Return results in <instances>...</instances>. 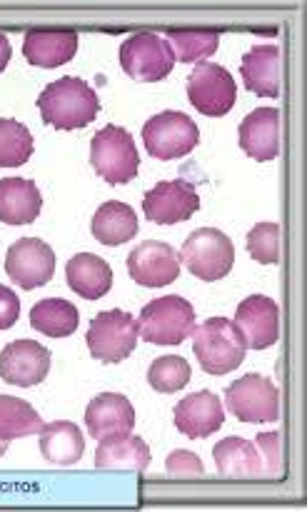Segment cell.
Here are the masks:
<instances>
[{
	"label": "cell",
	"instance_id": "1",
	"mask_svg": "<svg viewBox=\"0 0 307 512\" xmlns=\"http://www.w3.org/2000/svg\"><path fill=\"white\" fill-rule=\"evenodd\" d=\"M40 115L58 130H78L95 120L100 100L83 78H60L50 83L38 98Z\"/></svg>",
	"mask_w": 307,
	"mask_h": 512
},
{
	"label": "cell",
	"instance_id": "2",
	"mask_svg": "<svg viewBox=\"0 0 307 512\" xmlns=\"http://www.w3.org/2000/svg\"><path fill=\"white\" fill-rule=\"evenodd\" d=\"M193 350L205 373L228 375L243 365L248 348L233 320L210 318L193 330Z\"/></svg>",
	"mask_w": 307,
	"mask_h": 512
},
{
	"label": "cell",
	"instance_id": "3",
	"mask_svg": "<svg viewBox=\"0 0 307 512\" xmlns=\"http://www.w3.org/2000/svg\"><path fill=\"white\" fill-rule=\"evenodd\" d=\"M140 338L153 345H180L195 330V308L180 295L155 298L140 310Z\"/></svg>",
	"mask_w": 307,
	"mask_h": 512
},
{
	"label": "cell",
	"instance_id": "4",
	"mask_svg": "<svg viewBox=\"0 0 307 512\" xmlns=\"http://www.w3.org/2000/svg\"><path fill=\"white\" fill-rule=\"evenodd\" d=\"M90 163L110 185H123L138 175L140 158L133 135L120 125H105L90 140Z\"/></svg>",
	"mask_w": 307,
	"mask_h": 512
},
{
	"label": "cell",
	"instance_id": "5",
	"mask_svg": "<svg viewBox=\"0 0 307 512\" xmlns=\"http://www.w3.org/2000/svg\"><path fill=\"white\" fill-rule=\"evenodd\" d=\"M180 260L195 278L215 283L233 270L235 245L223 230L200 228L188 235L180 250Z\"/></svg>",
	"mask_w": 307,
	"mask_h": 512
},
{
	"label": "cell",
	"instance_id": "6",
	"mask_svg": "<svg viewBox=\"0 0 307 512\" xmlns=\"http://www.w3.org/2000/svg\"><path fill=\"white\" fill-rule=\"evenodd\" d=\"M140 338L138 320L125 310H103L90 323L88 350L100 363H123L135 350Z\"/></svg>",
	"mask_w": 307,
	"mask_h": 512
},
{
	"label": "cell",
	"instance_id": "7",
	"mask_svg": "<svg viewBox=\"0 0 307 512\" xmlns=\"http://www.w3.org/2000/svg\"><path fill=\"white\" fill-rule=\"evenodd\" d=\"M143 143L153 158L178 160L195 150L200 143V130L195 120L180 110H165L143 125Z\"/></svg>",
	"mask_w": 307,
	"mask_h": 512
},
{
	"label": "cell",
	"instance_id": "8",
	"mask_svg": "<svg viewBox=\"0 0 307 512\" xmlns=\"http://www.w3.org/2000/svg\"><path fill=\"white\" fill-rule=\"evenodd\" d=\"M228 410L240 423H275L280 418V393L265 375L250 373L225 390Z\"/></svg>",
	"mask_w": 307,
	"mask_h": 512
},
{
	"label": "cell",
	"instance_id": "9",
	"mask_svg": "<svg viewBox=\"0 0 307 512\" xmlns=\"http://www.w3.org/2000/svg\"><path fill=\"white\" fill-rule=\"evenodd\" d=\"M188 98L208 118H220L233 110L238 100L235 78L218 63H198L188 78Z\"/></svg>",
	"mask_w": 307,
	"mask_h": 512
},
{
	"label": "cell",
	"instance_id": "10",
	"mask_svg": "<svg viewBox=\"0 0 307 512\" xmlns=\"http://www.w3.org/2000/svg\"><path fill=\"white\" fill-rule=\"evenodd\" d=\"M120 65L130 78L143 80V83H158L170 75L175 55L160 35L138 33L120 45Z\"/></svg>",
	"mask_w": 307,
	"mask_h": 512
},
{
	"label": "cell",
	"instance_id": "11",
	"mask_svg": "<svg viewBox=\"0 0 307 512\" xmlns=\"http://www.w3.org/2000/svg\"><path fill=\"white\" fill-rule=\"evenodd\" d=\"M5 273L23 290L40 288L55 275V253L38 238H20L5 255Z\"/></svg>",
	"mask_w": 307,
	"mask_h": 512
},
{
	"label": "cell",
	"instance_id": "12",
	"mask_svg": "<svg viewBox=\"0 0 307 512\" xmlns=\"http://www.w3.org/2000/svg\"><path fill=\"white\" fill-rule=\"evenodd\" d=\"M145 218L158 225H175L190 220L200 210V195L185 180H163L143 198Z\"/></svg>",
	"mask_w": 307,
	"mask_h": 512
},
{
	"label": "cell",
	"instance_id": "13",
	"mask_svg": "<svg viewBox=\"0 0 307 512\" xmlns=\"http://www.w3.org/2000/svg\"><path fill=\"white\" fill-rule=\"evenodd\" d=\"M128 273L143 288H165L180 275V255L160 240H145L128 255Z\"/></svg>",
	"mask_w": 307,
	"mask_h": 512
},
{
	"label": "cell",
	"instance_id": "14",
	"mask_svg": "<svg viewBox=\"0 0 307 512\" xmlns=\"http://www.w3.org/2000/svg\"><path fill=\"white\" fill-rule=\"evenodd\" d=\"M235 328L245 340V348L265 350L278 343L280 310L278 303L268 295H250L238 305Z\"/></svg>",
	"mask_w": 307,
	"mask_h": 512
},
{
	"label": "cell",
	"instance_id": "15",
	"mask_svg": "<svg viewBox=\"0 0 307 512\" xmlns=\"http://www.w3.org/2000/svg\"><path fill=\"white\" fill-rule=\"evenodd\" d=\"M50 373V353L35 340H15L0 353V378L18 388L40 385Z\"/></svg>",
	"mask_w": 307,
	"mask_h": 512
},
{
	"label": "cell",
	"instance_id": "16",
	"mask_svg": "<svg viewBox=\"0 0 307 512\" xmlns=\"http://www.w3.org/2000/svg\"><path fill=\"white\" fill-rule=\"evenodd\" d=\"M175 428L188 438L200 440L208 435L218 433L225 423V410L223 403L215 393L210 390H200V393L188 395L175 405Z\"/></svg>",
	"mask_w": 307,
	"mask_h": 512
},
{
	"label": "cell",
	"instance_id": "17",
	"mask_svg": "<svg viewBox=\"0 0 307 512\" xmlns=\"http://www.w3.org/2000/svg\"><path fill=\"white\" fill-rule=\"evenodd\" d=\"M85 425L90 438H115V435H130L135 428V408L130 400L120 393H100L93 398L85 410Z\"/></svg>",
	"mask_w": 307,
	"mask_h": 512
},
{
	"label": "cell",
	"instance_id": "18",
	"mask_svg": "<svg viewBox=\"0 0 307 512\" xmlns=\"http://www.w3.org/2000/svg\"><path fill=\"white\" fill-rule=\"evenodd\" d=\"M240 148L250 158L268 163L280 153V113L275 108H258L240 123Z\"/></svg>",
	"mask_w": 307,
	"mask_h": 512
},
{
	"label": "cell",
	"instance_id": "19",
	"mask_svg": "<svg viewBox=\"0 0 307 512\" xmlns=\"http://www.w3.org/2000/svg\"><path fill=\"white\" fill-rule=\"evenodd\" d=\"M75 53H78L75 30L35 28L23 40V55L30 65H38V68H58V65L70 63Z\"/></svg>",
	"mask_w": 307,
	"mask_h": 512
},
{
	"label": "cell",
	"instance_id": "20",
	"mask_svg": "<svg viewBox=\"0 0 307 512\" xmlns=\"http://www.w3.org/2000/svg\"><path fill=\"white\" fill-rule=\"evenodd\" d=\"M240 75L245 88L260 98H278L280 93V48L278 45H255L245 53Z\"/></svg>",
	"mask_w": 307,
	"mask_h": 512
},
{
	"label": "cell",
	"instance_id": "21",
	"mask_svg": "<svg viewBox=\"0 0 307 512\" xmlns=\"http://www.w3.org/2000/svg\"><path fill=\"white\" fill-rule=\"evenodd\" d=\"M43 208V198L33 180L3 178L0 180V223L28 225Z\"/></svg>",
	"mask_w": 307,
	"mask_h": 512
},
{
	"label": "cell",
	"instance_id": "22",
	"mask_svg": "<svg viewBox=\"0 0 307 512\" xmlns=\"http://www.w3.org/2000/svg\"><path fill=\"white\" fill-rule=\"evenodd\" d=\"M65 278L73 293L85 300H98L113 288V270L103 258L93 253H78L65 265Z\"/></svg>",
	"mask_w": 307,
	"mask_h": 512
},
{
	"label": "cell",
	"instance_id": "23",
	"mask_svg": "<svg viewBox=\"0 0 307 512\" xmlns=\"http://www.w3.org/2000/svg\"><path fill=\"white\" fill-rule=\"evenodd\" d=\"M150 465V448L138 435H115L100 440L95 450V468L98 470H135L143 473Z\"/></svg>",
	"mask_w": 307,
	"mask_h": 512
},
{
	"label": "cell",
	"instance_id": "24",
	"mask_svg": "<svg viewBox=\"0 0 307 512\" xmlns=\"http://www.w3.org/2000/svg\"><path fill=\"white\" fill-rule=\"evenodd\" d=\"M40 453L53 465H75L85 453V438L80 428L68 420H55V423L43 425L40 430Z\"/></svg>",
	"mask_w": 307,
	"mask_h": 512
},
{
	"label": "cell",
	"instance_id": "25",
	"mask_svg": "<svg viewBox=\"0 0 307 512\" xmlns=\"http://www.w3.org/2000/svg\"><path fill=\"white\" fill-rule=\"evenodd\" d=\"M90 230H93V238L98 243L115 248V245L128 243L130 238L138 235V215L130 205L110 200V203H103L95 210Z\"/></svg>",
	"mask_w": 307,
	"mask_h": 512
},
{
	"label": "cell",
	"instance_id": "26",
	"mask_svg": "<svg viewBox=\"0 0 307 512\" xmlns=\"http://www.w3.org/2000/svg\"><path fill=\"white\" fill-rule=\"evenodd\" d=\"M218 473L225 478H260L263 475V460H260L255 443L243 438H225L213 450Z\"/></svg>",
	"mask_w": 307,
	"mask_h": 512
},
{
	"label": "cell",
	"instance_id": "27",
	"mask_svg": "<svg viewBox=\"0 0 307 512\" xmlns=\"http://www.w3.org/2000/svg\"><path fill=\"white\" fill-rule=\"evenodd\" d=\"M80 323L78 308L63 298L40 300L30 310V325L48 338H68Z\"/></svg>",
	"mask_w": 307,
	"mask_h": 512
},
{
	"label": "cell",
	"instance_id": "28",
	"mask_svg": "<svg viewBox=\"0 0 307 512\" xmlns=\"http://www.w3.org/2000/svg\"><path fill=\"white\" fill-rule=\"evenodd\" d=\"M40 430H43V420L33 405L13 395H0V440L3 443L28 438Z\"/></svg>",
	"mask_w": 307,
	"mask_h": 512
},
{
	"label": "cell",
	"instance_id": "29",
	"mask_svg": "<svg viewBox=\"0 0 307 512\" xmlns=\"http://www.w3.org/2000/svg\"><path fill=\"white\" fill-rule=\"evenodd\" d=\"M165 43L173 50L175 60L180 63H198L210 58L220 45L218 30H168Z\"/></svg>",
	"mask_w": 307,
	"mask_h": 512
},
{
	"label": "cell",
	"instance_id": "30",
	"mask_svg": "<svg viewBox=\"0 0 307 512\" xmlns=\"http://www.w3.org/2000/svg\"><path fill=\"white\" fill-rule=\"evenodd\" d=\"M33 155V135L23 123L0 118V168H20Z\"/></svg>",
	"mask_w": 307,
	"mask_h": 512
},
{
	"label": "cell",
	"instance_id": "31",
	"mask_svg": "<svg viewBox=\"0 0 307 512\" xmlns=\"http://www.w3.org/2000/svg\"><path fill=\"white\" fill-rule=\"evenodd\" d=\"M190 375L193 370H190L188 360L180 355H163L150 365L148 383L158 393H178L190 383Z\"/></svg>",
	"mask_w": 307,
	"mask_h": 512
},
{
	"label": "cell",
	"instance_id": "32",
	"mask_svg": "<svg viewBox=\"0 0 307 512\" xmlns=\"http://www.w3.org/2000/svg\"><path fill=\"white\" fill-rule=\"evenodd\" d=\"M248 253L258 263L275 265L280 260V225L278 223H258L248 233Z\"/></svg>",
	"mask_w": 307,
	"mask_h": 512
},
{
	"label": "cell",
	"instance_id": "33",
	"mask_svg": "<svg viewBox=\"0 0 307 512\" xmlns=\"http://www.w3.org/2000/svg\"><path fill=\"white\" fill-rule=\"evenodd\" d=\"M260 460H263V475L268 478H280L283 475V450H280L278 433H260L255 440Z\"/></svg>",
	"mask_w": 307,
	"mask_h": 512
},
{
	"label": "cell",
	"instance_id": "34",
	"mask_svg": "<svg viewBox=\"0 0 307 512\" xmlns=\"http://www.w3.org/2000/svg\"><path fill=\"white\" fill-rule=\"evenodd\" d=\"M165 470L170 475H178V478H195V475H203L205 468L200 463V458L188 450H173L165 460Z\"/></svg>",
	"mask_w": 307,
	"mask_h": 512
},
{
	"label": "cell",
	"instance_id": "35",
	"mask_svg": "<svg viewBox=\"0 0 307 512\" xmlns=\"http://www.w3.org/2000/svg\"><path fill=\"white\" fill-rule=\"evenodd\" d=\"M20 315V300L10 288L0 285V330L13 328Z\"/></svg>",
	"mask_w": 307,
	"mask_h": 512
},
{
	"label": "cell",
	"instance_id": "36",
	"mask_svg": "<svg viewBox=\"0 0 307 512\" xmlns=\"http://www.w3.org/2000/svg\"><path fill=\"white\" fill-rule=\"evenodd\" d=\"M10 55H13V48H10L8 38H5V35L0 33V73H3V70L8 68V63H10Z\"/></svg>",
	"mask_w": 307,
	"mask_h": 512
},
{
	"label": "cell",
	"instance_id": "37",
	"mask_svg": "<svg viewBox=\"0 0 307 512\" xmlns=\"http://www.w3.org/2000/svg\"><path fill=\"white\" fill-rule=\"evenodd\" d=\"M5 450H8V443H3V440H0V458L5 455Z\"/></svg>",
	"mask_w": 307,
	"mask_h": 512
}]
</instances>
